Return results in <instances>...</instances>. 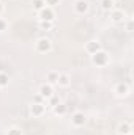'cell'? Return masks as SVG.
I'll use <instances>...</instances> for the list:
<instances>
[{
	"label": "cell",
	"mask_w": 134,
	"mask_h": 135,
	"mask_svg": "<svg viewBox=\"0 0 134 135\" xmlns=\"http://www.w3.org/2000/svg\"><path fill=\"white\" fill-rule=\"evenodd\" d=\"M92 63L96 65V66H106V65L109 63V55L101 49V50H98L96 54L92 55Z\"/></svg>",
	"instance_id": "cell-1"
},
{
	"label": "cell",
	"mask_w": 134,
	"mask_h": 135,
	"mask_svg": "<svg viewBox=\"0 0 134 135\" xmlns=\"http://www.w3.org/2000/svg\"><path fill=\"white\" fill-rule=\"evenodd\" d=\"M35 47H36V50H38L39 54H47V52L52 50V42H51L49 38H39V39L36 41Z\"/></svg>",
	"instance_id": "cell-2"
},
{
	"label": "cell",
	"mask_w": 134,
	"mask_h": 135,
	"mask_svg": "<svg viewBox=\"0 0 134 135\" xmlns=\"http://www.w3.org/2000/svg\"><path fill=\"white\" fill-rule=\"evenodd\" d=\"M38 17H39V21L54 22V19H55V11H54V8H51V6H44L41 11H38Z\"/></svg>",
	"instance_id": "cell-3"
},
{
	"label": "cell",
	"mask_w": 134,
	"mask_h": 135,
	"mask_svg": "<svg viewBox=\"0 0 134 135\" xmlns=\"http://www.w3.org/2000/svg\"><path fill=\"white\" fill-rule=\"evenodd\" d=\"M38 94L46 101V99H49L51 96H54V86H52L51 83H44V85H41V86H39Z\"/></svg>",
	"instance_id": "cell-4"
},
{
	"label": "cell",
	"mask_w": 134,
	"mask_h": 135,
	"mask_svg": "<svg viewBox=\"0 0 134 135\" xmlns=\"http://www.w3.org/2000/svg\"><path fill=\"white\" fill-rule=\"evenodd\" d=\"M44 112H46V104L32 102V105H30V113L33 115L35 118H39V116H43V115H44Z\"/></svg>",
	"instance_id": "cell-5"
},
{
	"label": "cell",
	"mask_w": 134,
	"mask_h": 135,
	"mask_svg": "<svg viewBox=\"0 0 134 135\" xmlns=\"http://www.w3.org/2000/svg\"><path fill=\"white\" fill-rule=\"evenodd\" d=\"M85 123H87V118H85V115L81 113V112H76V113L71 116V124H73L74 127H81V126H84Z\"/></svg>",
	"instance_id": "cell-6"
},
{
	"label": "cell",
	"mask_w": 134,
	"mask_h": 135,
	"mask_svg": "<svg viewBox=\"0 0 134 135\" xmlns=\"http://www.w3.org/2000/svg\"><path fill=\"white\" fill-rule=\"evenodd\" d=\"M114 93H115L118 98H125V96H128V94H129V86H128V83H125V82L117 83Z\"/></svg>",
	"instance_id": "cell-7"
},
{
	"label": "cell",
	"mask_w": 134,
	"mask_h": 135,
	"mask_svg": "<svg viewBox=\"0 0 134 135\" xmlns=\"http://www.w3.org/2000/svg\"><path fill=\"white\" fill-rule=\"evenodd\" d=\"M98 50H101V42L98 39H93V41H88L87 44H85V52L87 54H90V55H93V54H96Z\"/></svg>",
	"instance_id": "cell-8"
},
{
	"label": "cell",
	"mask_w": 134,
	"mask_h": 135,
	"mask_svg": "<svg viewBox=\"0 0 134 135\" xmlns=\"http://www.w3.org/2000/svg\"><path fill=\"white\" fill-rule=\"evenodd\" d=\"M88 9H90V5H88L87 0H77V2L74 3V11H76L77 14H85Z\"/></svg>",
	"instance_id": "cell-9"
},
{
	"label": "cell",
	"mask_w": 134,
	"mask_h": 135,
	"mask_svg": "<svg viewBox=\"0 0 134 135\" xmlns=\"http://www.w3.org/2000/svg\"><path fill=\"white\" fill-rule=\"evenodd\" d=\"M110 13V19L114 21V22H125V19H126V14L122 11V9H112V11H109Z\"/></svg>",
	"instance_id": "cell-10"
},
{
	"label": "cell",
	"mask_w": 134,
	"mask_h": 135,
	"mask_svg": "<svg viewBox=\"0 0 134 135\" xmlns=\"http://www.w3.org/2000/svg\"><path fill=\"white\" fill-rule=\"evenodd\" d=\"M117 132H118V135H131V132H133V127H131V124L129 123H122L120 126H118V129H117Z\"/></svg>",
	"instance_id": "cell-11"
},
{
	"label": "cell",
	"mask_w": 134,
	"mask_h": 135,
	"mask_svg": "<svg viewBox=\"0 0 134 135\" xmlns=\"http://www.w3.org/2000/svg\"><path fill=\"white\" fill-rule=\"evenodd\" d=\"M57 85L59 86H63V88H68L71 85V79L68 74H59V80H57Z\"/></svg>",
	"instance_id": "cell-12"
},
{
	"label": "cell",
	"mask_w": 134,
	"mask_h": 135,
	"mask_svg": "<svg viewBox=\"0 0 134 135\" xmlns=\"http://www.w3.org/2000/svg\"><path fill=\"white\" fill-rule=\"evenodd\" d=\"M46 80H47V83L55 85L57 80H59V72H57V71H49V72L46 74Z\"/></svg>",
	"instance_id": "cell-13"
},
{
	"label": "cell",
	"mask_w": 134,
	"mask_h": 135,
	"mask_svg": "<svg viewBox=\"0 0 134 135\" xmlns=\"http://www.w3.org/2000/svg\"><path fill=\"white\" fill-rule=\"evenodd\" d=\"M100 5L104 11H112L115 8V0H101Z\"/></svg>",
	"instance_id": "cell-14"
},
{
	"label": "cell",
	"mask_w": 134,
	"mask_h": 135,
	"mask_svg": "<svg viewBox=\"0 0 134 135\" xmlns=\"http://www.w3.org/2000/svg\"><path fill=\"white\" fill-rule=\"evenodd\" d=\"M52 110H54V113H55V115H60V116H62V115H65V113H66V105H65V104H62V102H59L57 105H54V107H52Z\"/></svg>",
	"instance_id": "cell-15"
},
{
	"label": "cell",
	"mask_w": 134,
	"mask_h": 135,
	"mask_svg": "<svg viewBox=\"0 0 134 135\" xmlns=\"http://www.w3.org/2000/svg\"><path fill=\"white\" fill-rule=\"evenodd\" d=\"M39 28L44 30V32L54 30V22H49V21H39Z\"/></svg>",
	"instance_id": "cell-16"
},
{
	"label": "cell",
	"mask_w": 134,
	"mask_h": 135,
	"mask_svg": "<svg viewBox=\"0 0 134 135\" xmlns=\"http://www.w3.org/2000/svg\"><path fill=\"white\" fill-rule=\"evenodd\" d=\"M32 5H33V9L41 11V9L46 6V2H44V0H33V2H32Z\"/></svg>",
	"instance_id": "cell-17"
},
{
	"label": "cell",
	"mask_w": 134,
	"mask_h": 135,
	"mask_svg": "<svg viewBox=\"0 0 134 135\" xmlns=\"http://www.w3.org/2000/svg\"><path fill=\"white\" fill-rule=\"evenodd\" d=\"M5 86H8V74L0 72V88H5Z\"/></svg>",
	"instance_id": "cell-18"
},
{
	"label": "cell",
	"mask_w": 134,
	"mask_h": 135,
	"mask_svg": "<svg viewBox=\"0 0 134 135\" xmlns=\"http://www.w3.org/2000/svg\"><path fill=\"white\" fill-rule=\"evenodd\" d=\"M6 135H22V132H21V129H17V127H11Z\"/></svg>",
	"instance_id": "cell-19"
},
{
	"label": "cell",
	"mask_w": 134,
	"mask_h": 135,
	"mask_svg": "<svg viewBox=\"0 0 134 135\" xmlns=\"http://www.w3.org/2000/svg\"><path fill=\"white\" fill-rule=\"evenodd\" d=\"M6 28H8V22H6L5 19H2V17H0V33H2V32H5Z\"/></svg>",
	"instance_id": "cell-20"
},
{
	"label": "cell",
	"mask_w": 134,
	"mask_h": 135,
	"mask_svg": "<svg viewBox=\"0 0 134 135\" xmlns=\"http://www.w3.org/2000/svg\"><path fill=\"white\" fill-rule=\"evenodd\" d=\"M44 2H46V6H51V8L60 3V0H44Z\"/></svg>",
	"instance_id": "cell-21"
},
{
	"label": "cell",
	"mask_w": 134,
	"mask_h": 135,
	"mask_svg": "<svg viewBox=\"0 0 134 135\" xmlns=\"http://www.w3.org/2000/svg\"><path fill=\"white\" fill-rule=\"evenodd\" d=\"M126 32H133V21L131 19L126 21Z\"/></svg>",
	"instance_id": "cell-22"
},
{
	"label": "cell",
	"mask_w": 134,
	"mask_h": 135,
	"mask_svg": "<svg viewBox=\"0 0 134 135\" xmlns=\"http://www.w3.org/2000/svg\"><path fill=\"white\" fill-rule=\"evenodd\" d=\"M35 102H38V104H44V99H43L39 94H36V96H35Z\"/></svg>",
	"instance_id": "cell-23"
},
{
	"label": "cell",
	"mask_w": 134,
	"mask_h": 135,
	"mask_svg": "<svg viewBox=\"0 0 134 135\" xmlns=\"http://www.w3.org/2000/svg\"><path fill=\"white\" fill-rule=\"evenodd\" d=\"M3 9H5V6H3V3H2V2H0V16H2V14H3Z\"/></svg>",
	"instance_id": "cell-24"
}]
</instances>
